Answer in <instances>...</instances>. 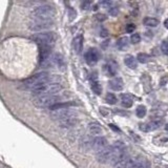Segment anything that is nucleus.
Returning a JSON list of instances; mask_svg holds the SVG:
<instances>
[{
    "label": "nucleus",
    "instance_id": "obj_32",
    "mask_svg": "<svg viewBox=\"0 0 168 168\" xmlns=\"http://www.w3.org/2000/svg\"><path fill=\"white\" fill-rule=\"evenodd\" d=\"M96 17H97V19H98L99 21H104L105 19H106V17L104 16V15H102V14H99Z\"/></svg>",
    "mask_w": 168,
    "mask_h": 168
},
{
    "label": "nucleus",
    "instance_id": "obj_34",
    "mask_svg": "<svg viewBox=\"0 0 168 168\" xmlns=\"http://www.w3.org/2000/svg\"><path fill=\"white\" fill-rule=\"evenodd\" d=\"M109 127L112 128V129L113 130H116V132H120V129L118 127H116V125H113V124H109Z\"/></svg>",
    "mask_w": 168,
    "mask_h": 168
},
{
    "label": "nucleus",
    "instance_id": "obj_22",
    "mask_svg": "<svg viewBox=\"0 0 168 168\" xmlns=\"http://www.w3.org/2000/svg\"><path fill=\"white\" fill-rule=\"evenodd\" d=\"M137 61L140 63H147L150 60V56L146 53H139L137 56Z\"/></svg>",
    "mask_w": 168,
    "mask_h": 168
},
{
    "label": "nucleus",
    "instance_id": "obj_3",
    "mask_svg": "<svg viewBox=\"0 0 168 168\" xmlns=\"http://www.w3.org/2000/svg\"><path fill=\"white\" fill-rule=\"evenodd\" d=\"M63 90L62 84L60 83L59 79L57 78L53 81L43 84L40 87L36 88L35 90H33V94L35 95V97H40V96H48V95H58L60 94V91Z\"/></svg>",
    "mask_w": 168,
    "mask_h": 168
},
{
    "label": "nucleus",
    "instance_id": "obj_7",
    "mask_svg": "<svg viewBox=\"0 0 168 168\" xmlns=\"http://www.w3.org/2000/svg\"><path fill=\"white\" fill-rule=\"evenodd\" d=\"M54 20H32L29 24V29L33 32L42 33V32H48L54 26Z\"/></svg>",
    "mask_w": 168,
    "mask_h": 168
},
{
    "label": "nucleus",
    "instance_id": "obj_20",
    "mask_svg": "<svg viewBox=\"0 0 168 168\" xmlns=\"http://www.w3.org/2000/svg\"><path fill=\"white\" fill-rule=\"evenodd\" d=\"M117 48L120 51H124L128 48V38L127 37H122L117 41Z\"/></svg>",
    "mask_w": 168,
    "mask_h": 168
},
{
    "label": "nucleus",
    "instance_id": "obj_28",
    "mask_svg": "<svg viewBox=\"0 0 168 168\" xmlns=\"http://www.w3.org/2000/svg\"><path fill=\"white\" fill-rule=\"evenodd\" d=\"M109 15H112V16H117L118 15V13H119V9L118 7H110L109 9Z\"/></svg>",
    "mask_w": 168,
    "mask_h": 168
},
{
    "label": "nucleus",
    "instance_id": "obj_24",
    "mask_svg": "<svg viewBox=\"0 0 168 168\" xmlns=\"http://www.w3.org/2000/svg\"><path fill=\"white\" fill-rule=\"evenodd\" d=\"M136 168H150L149 162L145 159H142V158H139V161H138V164Z\"/></svg>",
    "mask_w": 168,
    "mask_h": 168
},
{
    "label": "nucleus",
    "instance_id": "obj_2",
    "mask_svg": "<svg viewBox=\"0 0 168 168\" xmlns=\"http://www.w3.org/2000/svg\"><path fill=\"white\" fill-rule=\"evenodd\" d=\"M56 15V9L49 4H42V6L34 7L31 12L32 20H53Z\"/></svg>",
    "mask_w": 168,
    "mask_h": 168
},
{
    "label": "nucleus",
    "instance_id": "obj_15",
    "mask_svg": "<svg viewBox=\"0 0 168 168\" xmlns=\"http://www.w3.org/2000/svg\"><path fill=\"white\" fill-rule=\"evenodd\" d=\"M88 130L91 135H100L102 132V127L98 122H91L88 124Z\"/></svg>",
    "mask_w": 168,
    "mask_h": 168
},
{
    "label": "nucleus",
    "instance_id": "obj_19",
    "mask_svg": "<svg viewBox=\"0 0 168 168\" xmlns=\"http://www.w3.org/2000/svg\"><path fill=\"white\" fill-rule=\"evenodd\" d=\"M143 23H144V25L149 26V28H155L159 24V20L154 18V17H145L143 19Z\"/></svg>",
    "mask_w": 168,
    "mask_h": 168
},
{
    "label": "nucleus",
    "instance_id": "obj_25",
    "mask_svg": "<svg viewBox=\"0 0 168 168\" xmlns=\"http://www.w3.org/2000/svg\"><path fill=\"white\" fill-rule=\"evenodd\" d=\"M105 101L108 103V104L113 105V104H116V103H117V97H116V96L113 95V94L109 93V94H107V95H106Z\"/></svg>",
    "mask_w": 168,
    "mask_h": 168
},
{
    "label": "nucleus",
    "instance_id": "obj_30",
    "mask_svg": "<svg viewBox=\"0 0 168 168\" xmlns=\"http://www.w3.org/2000/svg\"><path fill=\"white\" fill-rule=\"evenodd\" d=\"M76 12L74 11L73 9H70V19L71 20H74V19H75V17H76Z\"/></svg>",
    "mask_w": 168,
    "mask_h": 168
},
{
    "label": "nucleus",
    "instance_id": "obj_29",
    "mask_svg": "<svg viewBox=\"0 0 168 168\" xmlns=\"http://www.w3.org/2000/svg\"><path fill=\"white\" fill-rule=\"evenodd\" d=\"M135 29H136L135 24H128V25H126V32L127 33H132L135 31Z\"/></svg>",
    "mask_w": 168,
    "mask_h": 168
},
{
    "label": "nucleus",
    "instance_id": "obj_14",
    "mask_svg": "<svg viewBox=\"0 0 168 168\" xmlns=\"http://www.w3.org/2000/svg\"><path fill=\"white\" fill-rule=\"evenodd\" d=\"M124 63L127 67H129L130 70H136L138 67V62L137 59H135V57L132 55H127L124 58Z\"/></svg>",
    "mask_w": 168,
    "mask_h": 168
},
{
    "label": "nucleus",
    "instance_id": "obj_18",
    "mask_svg": "<svg viewBox=\"0 0 168 168\" xmlns=\"http://www.w3.org/2000/svg\"><path fill=\"white\" fill-rule=\"evenodd\" d=\"M77 123H78L77 118H73V119H68L66 121H63V122H60L59 125L62 128H73L74 126H76Z\"/></svg>",
    "mask_w": 168,
    "mask_h": 168
},
{
    "label": "nucleus",
    "instance_id": "obj_21",
    "mask_svg": "<svg viewBox=\"0 0 168 168\" xmlns=\"http://www.w3.org/2000/svg\"><path fill=\"white\" fill-rule=\"evenodd\" d=\"M103 70H104L105 74L108 77H113V76L116 75V67H113L110 64H105V65L103 66Z\"/></svg>",
    "mask_w": 168,
    "mask_h": 168
},
{
    "label": "nucleus",
    "instance_id": "obj_4",
    "mask_svg": "<svg viewBox=\"0 0 168 168\" xmlns=\"http://www.w3.org/2000/svg\"><path fill=\"white\" fill-rule=\"evenodd\" d=\"M32 40L36 42L39 45V48H53L55 45L57 36L54 32H42V33H38L36 35L32 36Z\"/></svg>",
    "mask_w": 168,
    "mask_h": 168
},
{
    "label": "nucleus",
    "instance_id": "obj_5",
    "mask_svg": "<svg viewBox=\"0 0 168 168\" xmlns=\"http://www.w3.org/2000/svg\"><path fill=\"white\" fill-rule=\"evenodd\" d=\"M63 96L58 94V95H48V96H40V97H35L33 99V103L35 106L40 108H51L54 105L62 102Z\"/></svg>",
    "mask_w": 168,
    "mask_h": 168
},
{
    "label": "nucleus",
    "instance_id": "obj_6",
    "mask_svg": "<svg viewBox=\"0 0 168 168\" xmlns=\"http://www.w3.org/2000/svg\"><path fill=\"white\" fill-rule=\"evenodd\" d=\"M77 112L73 108H63V109H57V110H51V118L53 120L57 121L58 123L63 122L68 119L77 118Z\"/></svg>",
    "mask_w": 168,
    "mask_h": 168
},
{
    "label": "nucleus",
    "instance_id": "obj_17",
    "mask_svg": "<svg viewBox=\"0 0 168 168\" xmlns=\"http://www.w3.org/2000/svg\"><path fill=\"white\" fill-rule=\"evenodd\" d=\"M121 100H122V105L126 108H129L132 106V97L128 94H123L121 95Z\"/></svg>",
    "mask_w": 168,
    "mask_h": 168
},
{
    "label": "nucleus",
    "instance_id": "obj_1",
    "mask_svg": "<svg viewBox=\"0 0 168 168\" xmlns=\"http://www.w3.org/2000/svg\"><path fill=\"white\" fill-rule=\"evenodd\" d=\"M57 79L56 76H52L49 74L45 73V71H42V73H39V74H36L34 75L33 77L29 78L28 80L24 81L23 83V87L26 88V90H35L36 88L40 87L41 85L43 84L49 82V81H53Z\"/></svg>",
    "mask_w": 168,
    "mask_h": 168
},
{
    "label": "nucleus",
    "instance_id": "obj_36",
    "mask_svg": "<svg viewBox=\"0 0 168 168\" xmlns=\"http://www.w3.org/2000/svg\"><path fill=\"white\" fill-rule=\"evenodd\" d=\"M165 129H166L167 132H168V124H166V126H165Z\"/></svg>",
    "mask_w": 168,
    "mask_h": 168
},
{
    "label": "nucleus",
    "instance_id": "obj_38",
    "mask_svg": "<svg viewBox=\"0 0 168 168\" xmlns=\"http://www.w3.org/2000/svg\"><path fill=\"white\" fill-rule=\"evenodd\" d=\"M167 42H168V41H167Z\"/></svg>",
    "mask_w": 168,
    "mask_h": 168
},
{
    "label": "nucleus",
    "instance_id": "obj_27",
    "mask_svg": "<svg viewBox=\"0 0 168 168\" xmlns=\"http://www.w3.org/2000/svg\"><path fill=\"white\" fill-rule=\"evenodd\" d=\"M161 51L164 55H168V42L167 41H163L162 45H161Z\"/></svg>",
    "mask_w": 168,
    "mask_h": 168
},
{
    "label": "nucleus",
    "instance_id": "obj_13",
    "mask_svg": "<svg viewBox=\"0 0 168 168\" xmlns=\"http://www.w3.org/2000/svg\"><path fill=\"white\" fill-rule=\"evenodd\" d=\"M73 48L77 54H80L81 52H82V48H83V36L82 35H78L74 38Z\"/></svg>",
    "mask_w": 168,
    "mask_h": 168
},
{
    "label": "nucleus",
    "instance_id": "obj_8",
    "mask_svg": "<svg viewBox=\"0 0 168 168\" xmlns=\"http://www.w3.org/2000/svg\"><path fill=\"white\" fill-rule=\"evenodd\" d=\"M112 154H113V147L112 145L110 146H106L105 148H103L102 150L98 151L96 154V159L99 163H102V164H106V163H109L110 158H112Z\"/></svg>",
    "mask_w": 168,
    "mask_h": 168
},
{
    "label": "nucleus",
    "instance_id": "obj_33",
    "mask_svg": "<svg viewBox=\"0 0 168 168\" xmlns=\"http://www.w3.org/2000/svg\"><path fill=\"white\" fill-rule=\"evenodd\" d=\"M90 6V2H83L82 3V7H83V10H87L88 9V6Z\"/></svg>",
    "mask_w": 168,
    "mask_h": 168
},
{
    "label": "nucleus",
    "instance_id": "obj_11",
    "mask_svg": "<svg viewBox=\"0 0 168 168\" xmlns=\"http://www.w3.org/2000/svg\"><path fill=\"white\" fill-rule=\"evenodd\" d=\"M100 59V53L96 48H90L85 53V60L88 64L97 63Z\"/></svg>",
    "mask_w": 168,
    "mask_h": 168
},
{
    "label": "nucleus",
    "instance_id": "obj_9",
    "mask_svg": "<svg viewBox=\"0 0 168 168\" xmlns=\"http://www.w3.org/2000/svg\"><path fill=\"white\" fill-rule=\"evenodd\" d=\"M163 123H164V120L160 119L159 118V119H155V120L150 121V122H148V123H145V124H141L140 129L142 130V132H154V130L158 129L160 126H162Z\"/></svg>",
    "mask_w": 168,
    "mask_h": 168
},
{
    "label": "nucleus",
    "instance_id": "obj_23",
    "mask_svg": "<svg viewBox=\"0 0 168 168\" xmlns=\"http://www.w3.org/2000/svg\"><path fill=\"white\" fill-rule=\"evenodd\" d=\"M146 113H147V109L144 105H140L137 107L136 109V115H137L138 118H144L146 116Z\"/></svg>",
    "mask_w": 168,
    "mask_h": 168
},
{
    "label": "nucleus",
    "instance_id": "obj_35",
    "mask_svg": "<svg viewBox=\"0 0 168 168\" xmlns=\"http://www.w3.org/2000/svg\"><path fill=\"white\" fill-rule=\"evenodd\" d=\"M164 25H165V28H166V29H168V18L164 21Z\"/></svg>",
    "mask_w": 168,
    "mask_h": 168
},
{
    "label": "nucleus",
    "instance_id": "obj_10",
    "mask_svg": "<svg viewBox=\"0 0 168 168\" xmlns=\"http://www.w3.org/2000/svg\"><path fill=\"white\" fill-rule=\"evenodd\" d=\"M107 146V140L104 137H96L94 139H91L90 147L95 150L96 152L102 150L103 148Z\"/></svg>",
    "mask_w": 168,
    "mask_h": 168
},
{
    "label": "nucleus",
    "instance_id": "obj_37",
    "mask_svg": "<svg viewBox=\"0 0 168 168\" xmlns=\"http://www.w3.org/2000/svg\"><path fill=\"white\" fill-rule=\"evenodd\" d=\"M167 168H168V166H167Z\"/></svg>",
    "mask_w": 168,
    "mask_h": 168
},
{
    "label": "nucleus",
    "instance_id": "obj_26",
    "mask_svg": "<svg viewBox=\"0 0 168 168\" xmlns=\"http://www.w3.org/2000/svg\"><path fill=\"white\" fill-rule=\"evenodd\" d=\"M140 41H141V36H140V34L135 33V34H132V35L130 36V42H132V44H138Z\"/></svg>",
    "mask_w": 168,
    "mask_h": 168
},
{
    "label": "nucleus",
    "instance_id": "obj_16",
    "mask_svg": "<svg viewBox=\"0 0 168 168\" xmlns=\"http://www.w3.org/2000/svg\"><path fill=\"white\" fill-rule=\"evenodd\" d=\"M91 90L96 95H101V93H102V86L97 80V77L91 78Z\"/></svg>",
    "mask_w": 168,
    "mask_h": 168
},
{
    "label": "nucleus",
    "instance_id": "obj_12",
    "mask_svg": "<svg viewBox=\"0 0 168 168\" xmlns=\"http://www.w3.org/2000/svg\"><path fill=\"white\" fill-rule=\"evenodd\" d=\"M108 86H109L113 90H117L118 91V90H121L123 87H124V82H123L122 78L116 77V78H113V80L109 81Z\"/></svg>",
    "mask_w": 168,
    "mask_h": 168
},
{
    "label": "nucleus",
    "instance_id": "obj_31",
    "mask_svg": "<svg viewBox=\"0 0 168 168\" xmlns=\"http://www.w3.org/2000/svg\"><path fill=\"white\" fill-rule=\"evenodd\" d=\"M107 35H108V32L106 31L105 29H101V32H100V36H101V37H107Z\"/></svg>",
    "mask_w": 168,
    "mask_h": 168
}]
</instances>
